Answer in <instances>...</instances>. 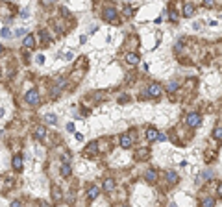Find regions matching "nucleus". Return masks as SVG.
<instances>
[{
  "label": "nucleus",
  "mask_w": 222,
  "mask_h": 207,
  "mask_svg": "<svg viewBox=\"0 0 222 207\" xmlns=\"http://www.w3.org/2000/svg\"><path fill=\"white\" fill-rule=\"evenodd\" d=\"M200 122H202V119H200V115H198V113H191V115L187 117V124L191 126V128L200 126Z\"/></svg>",
  "instance_id": "20e7f679"
},
{
  "label": "nucleus",
  "mask_w": 222,
  "mask_h": 207,
  "mask_svg": "<svg viewBox=\"0 0 222 207\" xmlns=\"http://www.w3.org/2000/svg\"><path fill=\"white\" fill-rule=\"evenodd\" d=\"M61 176H70V165H65L61 166Z\"/></svg>",
  "instance_id": "dca6fc26"
},
{
  "label": "nucleus",
  "mask_w": 222,
  "mask_h": 207,
  "mask_svg": "<svg viewBox=\"0 0 222 207\" xmlns=\"http://www.w3.org/2000/svg\"><path fill=\"white\" fill-rule=\"evenodd\" d=\"M26 102L28 104H32V105H37V102H39V93L35 91V89H30L28 93H26Z\"/></svg>",
  "instance_id": "f03ea898"
},
{
  "label": "nucleus",
  "mask_w": 222,
  "mask_h": 207,
  "mask_svg": "<svg viewBox=\"0 0 222 207\" xmlns=\"http://www.w3.org/2000/svg\"><path fill=\"white\" fill-rule=\"evenodd\" d=\"M161 94V85H157V83H152L150 87H148V91L142 94V98H146V96H159Z\"/></svg>",
  "instance_id": "7ed1b4c3"
},
{
  "label": "nucleus",
  "mask_w": 222,
  "mask_h": 207,
  "mask_svg": "<svg viewBox=\"0 0 222 207\" xmlns=\"http://www.w3.org/2000/svg\"><path fill=\"white\" fill-rule=\"evenodd\" d=\"M126 61L130 63V65H137L141 59H139V56H137V54H126Z\"/></svg>",
  "instance_id": "6e6552de"
},
{
  "label": "nucleus",
  "mask_w": 222,
  "mask_h": 207,
  "mask_svg": "<svg viewBox=\"0 0 222 207\" xmlns=\"http://www.w3.org/2000/svg\"><path fill=\"white\" fill-rule=\"evenodd\" d=\"M39 207H50V205H48L46 202H41V204H39Z\"/></svg>",
  "instance_id": "a878e982"
},
{
  "label": "nucleus",
  "mask_w": 222,
  "mask_h": 207,
  "mask_svg": "<svg viewBox=\"0 0 222 207\" xmlns=\"http://www.w3.org/2000/svg\"><path fill=\"white\" fill-rule=\"evenodd\" d=\"M104 19L109 22H117L119 21V13H117V9H113V8H106L104 9Z\"/></svg>",
  "instance_id": "f257e3e1"
},
{
  "label": "nucleus",
  "mask_w": 222,
  "mask_h": 207,
  "mask_svg": "<svg viewBox=\"0 0 222 207\" xmlns=\"http://www.w3.org/2000/svg\"><path fill=\"white\" fill-rule=\"evenodd\" d=\"M132 144H133V137L128 135V133H124V135L121 137V146L122 148H130Z\"/></svg>",
  "instance_id": "39448f33"
},
{
  "label": "nucleus",
  "mask_w": 222,
  "mask_h": 207,
  "mask_svg": "<svg viewBox=\"0 0 222 207\" xmlns=\"http://www.w3.org/2000/svg\"><path fill=\"white\" fill-rule=\"evenodd\" d=\"M113 187H115L113 179H106V181H104V190H106V192H111V190H113Z\"/></svg>",
  "instance_id": "ddd939ff"
},
{
  "label": "nucleus",
  "mask_w": 222,
  "mask_h": 207,
  "mask_svg": "<svg viewBox=\"0 0 222 207\" xmlns=\"http://www.w3.org/2000/svg\"><path fill=\"white\" fill-rule=\"evenodd\" d=\"M98 194H100V189H98L96 185H93L91 189H89V192H87V198H89V200H96Z\"/></svg>",
  "instance_id": "423d86ee"
},
{
  "label": "nucleus",
  "mask_w": 222,
  "mask_h": 207,
  "mask_svg": "<svg viewBox=\"0 0 222 207\" xmlns=\"http://www.w3.org/2000/svg\"><path fill=\"white\" fill-rule=\"evenodd\" d=\"M220 133H222V126L219 124V126H217V129H215V131H213V135H215V137H217V139H220Z\"/></svg>",
  "instance_id": "6ab92c4d"
},
{
  "label": "nucleus",
  "mask_w": 222,
  "mask_h": 207,
  "mask_svg": "<svg viewBox=\"0 0 222 207\" xmlns=\"http://www.w3.org/2000/svg\"><path fill=\"white\" fill-rule=\"evenodd\" d=\"M167 89H168V93H170V91H176V89H178V82L168 83V87H167Z\"/></svg>",
  "instance_id": "aec40b11"
},
{
  "label": "nucleus",
  "mask_w": 222,
  "mask_h": 207,
  "mask_svg": "<svg viewBox=\"0 0 222 207\" xmlns=\"http://www.w3.org/2000/svg\"><path fill=\"white\" fill-rule=\"evenodd\" d=\"M24 33H26V30H17V32H15V35H17V37H22Z\"/></svg>",
  "instance_id": "5701e85b"
},
{
  "label": "nucleus",
  "mask_w": 222,
  "mask_h": 207,
  "mask_svg": "<svg viewBox=\"0 0 222 207\" xmlns=\"http://www.w3.org/2000/svg\"><path fill=\"white\" fill-rule=\"evenodd\" d=\"M202 207H215V200H213V198H204Z\"/></svg>",
  "instance_id": "2eb2a0df"
},
{
  "label": "nucleus",
  "mask_w": 222,
  "mask_h": 207,
  "mask_svg": "<svg viewBox=\"0 0 222 207\" xmlns=\"http://www.w3.org/2000/svg\"><path fill=\"white\" fill-rule=\"evenodd\" d=\"M44 120H46V122H50V124H56V122H58V120H56V115H46V117H44Z\"/></svg>",
  "instance_id": "a211bd4d"
},
{
  "label": "nucleus",
  "mask_w": 222,
  "mask_h": 207,
  "mask_svg": "<svg viewBox=\"0 0 222 207\" xmlns=\"http://www.w3.org/2000/svg\"><path fill=\"white\" fill-rule=\"evenodd\" d=\"M0 33H2V37H11V32H9L8 28H4V30H2Z\"/></svg>",
  "instance_id": "4be33fe9"
},
{
  "label": "nucleus",
  "mask_w": 222,
  "mask_h": 207,
  "mask_svg": "<svg viewBox=\"0 0 222 207\" xmlns=\"http://www.w3.org/2000/svg\"><path fill=\"white\" fill-rule=\"evenodd\" d=\"M34 44H35V39H34V35H26V37H24V46H26V48H32Z\"/></svg>",
  "instance_id": "9b49d317"
},
{
  "label": "nucleus",
  "mask_w": 222,
  "mask_h": 207,
  "mask_svg": "<svg viewBox=\"0 0 222 207\" xmlns=\"http://www.w3.org/2000/svg\"><path fill=\"white\" fill-rule=\"evenodd\" d=\"M13 168H15V170H20V168H22V157H20V155H15V157H13Z\"/></svg>",
  "instance_id": "f8f14e48"
},
{
  "label": "nucleus",
  "mask_w": 222,
  "mask_h": 207,
  "mask_svg": "<svg viewBox=\"0 0 222 207\" xmlns=\"http://www.w3.org/2000/svg\"><path fill=\"white\" fill-rule=\"evenodd\" d=\"M11 207H20V202H13V204H11Z\"/></svg>",
  "instance_id": "393cba45"
},
{
  "label": "nucleus",
  "mask_w": 222,
  "mask_h": 207,
  "mask_svg": "<svg viewBox=\"0 0 222 207\" xmlns=\"http://www.w3.org/2000/svg\"><path fill=\"white\" fill-rule=\"evenodd\" d=\"M0 76H2V70H0Z\"/></svg>",
  "instance_id": "c85d7f7f"
},
{
  "label": "nucleus",
  "mask_w": 222,
  "mask_h": 207,
  "mask_svg": "<svg viewBox=\"0 0 222 207\" xmlns=\"http://www.w3.org/2000/svg\"><path fill=\"white\" fill-rule=\"evenodd\" d=\"M44 135H46V129H44L43 126H39V128L35 129V137H37V139H41V141H43V139H44Z\"/></svg>",
  "instance_id": "4468645a"
},
{
  "label": "nucleus",
  "mask_w": 222,
  "mask_h": 207,
  "mask_svg": "<svg viewBox=\"0 0 222 207\" xmlns=\"http://www.w3.org/2000/svg\"><path fill=\"white\" fill-rule=\"evenodd\" d=\"M193 13H194V6H193V4H189V2H187V4H185V6H183V15H185V17H191V15H193Z\"/></svg>",
  "instance_id": "0eeeda50"
},
{
  "label": "nucleus",
  "mask_w": 222,
  "mask_h": 207,
  "mask_svg": "<svg viewBox=\"0 0 222 207\" xmlns=\"http://www.w3.org/2000/svg\"><path fill=\"white\" fill-rule=\"evenodd\" d=\"M2 52H4V46H2V44H0V54H2Z\"/></svg>",
  "instance_id": "bb28decb"
},
{
  "label": "nucleus",
  "mask_w": 222,
  "mask_h": 207,
  "mask_svg": "<svg viewBox=\"0 0 222 207\" xmlns=\"http://www.w3.org/2000/svg\"><path fill=\"white\" fill-rule=\"evenodd\" d=\"M157 135H159V133H157V129H154V128H150V129L146 131V139H148V141H156Z\"/></svg>",
  "instance_id": "1a4fd4ad"
},
{
  "label": "nucleus",
  "mask_w": 222,
  "mask_h": 207,
  "mask_svg": "<svg viewBox=\"0 0 222 207\" xmlns=\"http://www.w3.org/2000/svg\"><path fill=\"white\" fill-rule=\"evenodd\" d=\"M144 178H146L148 181H156V179H157V172H156V170H148V172L144 174Z\"/></svg>",
  "instance_id": "9d476101"
},
{
  "label": "nucleus",
  "mask_w": 222,
  "mask_h": 207,
  "mask_svg": "<svg viewBox=\"0 0 222 207\" xmlns=\"http://www.w3.org/2000/svg\"><path fill=\"white\" fill-rule=\"evenodd\" d=\"M67 129L69 131H74V124H67Z\"/></svg>",
  "instance_id": "b1692460"
},
{
  "label": "nucleus",
  "mask_w": 222,
  "mask_h": 207,
  "mask_svg": "<svg viewBox=\"0 0 222 207\" xmlns=\"http://www.w3.org/2000/svg\"><path fill=\"white\" fill-rule=\"evenodd\" d=\"M121 207H128V205H121Z\"/></svg>",
  "instance_id": "cd10ccee"
},
{
  "label": "nucleus",
  "mask_w": 222,
  "mask_h": 207,
  "mask_svg": "<svg viewBox=\"0 0 222 207\" xmlns=\"http://www.w3.org/2000/svg\"><path fill=\"white\" fill-rule=\"evenodd\" d=\"M167 178H168V181H172V183L178 181V174H176V172H167Z\"/></svg>",
  "instance_id": "f3484780"
},
{
  "label": "nucleus",
  "mask_w": 222,
  "mask_h": 207,
  "mask_svg": "<svg viewBox=\"0 0 222 207\" xmlns=\"http://www.w3.org/2000/svg\"><path fill=\"white\" fill-rule=\"evenodd\" d=\"M168 17H170L172 21H178V13H176L174 9H170V11H168Z\"/></svg>",
  "instance_id": "412c9836"
}]
</instances>
